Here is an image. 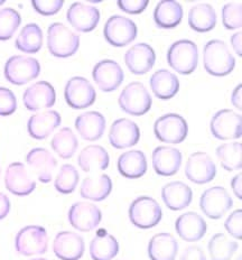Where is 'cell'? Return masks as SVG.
Wrapping results in <instances>:
<instances>
[{
  "instance_id": "1",
  "label": "cell",
  "mask_w": 242,
  "mask_h": 260,
  "mask_svg": "<svg viewBox=\"0 0 242 260\" xmlns=\"http://www.w3.org/2000/svg\"><path fill=\"white\" fill-rule=\"evenodd\" d=\"M204 69L213 77H225L235 68V58L221 40L208 42L203 48Z\"/></svg>"
},
{
  "instance_id": "2",
  "label": "cell",
  "mask_w": 242,
  "mask_h": 260,
  "mask_svg": "<svg viewBox=\"0 0 242 260\" xmlns=\"http://www.w3.org/2000/svg\"><path fill=\"white\" fill-rule=\"evenodd\" d=\"M80 47V36L62 23H53L47 29V48L53 56H73Z\"/></svg>"
},
{
  "instance_id": "3",
  "label": "cell",
  "mask_w": 242,
  "mask_h": 260,
  "mask_svg": "<svg viewBox=\"0 0 242 260\" xmlns=\"http://www.w3.org/2000/svg\"><path fill=\"white\" fill-rule=\"evenodd\" d=\"M167 62L177 73L183 75L193 73L198 64L197 45L188 40H181L173 43L168 48Z\"/></svg>"
},
{
  "instance_id": "4",
  "label": "cell",
  "mask_w": 242,
  "mask_h": 260,
  "mask_svg": "<svg viewBox=\"0 0 242 260\" xmlns=\"http://www.w3.org/2000/svg\"><path fill=\"white\" fill-rule=\"evenodd\" d=\"M41 73L39 59L27 55H14L5 64V78L12 84L24 85L35 80Z\"/></svg>"
},
{
  "instance_id": "5",
  "label": "cell",
  "mask_w": 242,
  "mask_h": 260,
  "mask_svg": "<svg viewBox=\"0 0 242 260\" xmlns=\"http://www.w3.org/2000/svg\"><path fill=\"white\" fill-rule=\"evenodd\" d=\"M129 219L139 229H150L163 219V210L155 199L139 197L129 207Z\"/></svg>"
},
{
  "instance_id": "6",
  "label": "cell",
  "mask_w": 242,
  "mask_h": 260,
  "mask_svg": "<svg viewBox=\"0 0 242 260\" xmlns=\"http://www.w3.org/2000/svg\"><path fill=\"white\" fill-rule=\"evenodd\" d=\"M119 107L123 112L131 116H143L152 108V96L141 82L129 83L119 95Z\"/></svg>"
},
{
  "instance_id": "7",
  "label": "cell",
  "mask_w": 242,
  "mask_h": 260,
  "mask_svg": "<svg viewBox=\"0 0 242 260\" xmlns=\"http://www.w3.org/2000/svg\"><path fill=\"white\" fill-rule=\"evenodd\" d=\"M15 248L21 256L44 254L48 249V235L41 225H27L18 231Z\"/></svg>"
},
{
  "instance_id": "8",
  "label": "cell",
  "mask_w": 242,
  "mask_h": 260,
  "mask_svg": "<svg viewBox=\"0 0 242 260\" xmlns=\"http://www.w3.org/2000/svg\"><path fill=\"white\" fill-rule=\"evenodd\" d=\"M137 25L125 16L114 15L106 21L103 35L106 41L115 47H123L136 40Z\"/></svg>"
},
{
  "instance_id": "9",
  "label": "cell",
  "mask_w": 242,
  "mask_h": 260,
  "mask_svg": "<svg viewBox=\"0 0 242 260\" xmlns=\"http://www.w3.org/2000/svg\"><path fill=\"white\" fill-rule=\"evenodd\" d=\"M155 136L161 143L181 144L188 134V126L184 118L177 113H167L159 117L154 124Z\"/></svg>"
},
{
  "instance_id": "10",
  "label": "cell",
  "mask_w": 242,
  "mask_h": 260,
  "mask_svg": "<svg viewBox=\"0 0 242 260\" xmlns=\"http://www.w3.org/2000/svg\"><path fill=\"white\" fill-rule=\"evenodd\" d=\"M233 207V200L222 186H212L205 189L200 198V208L208 218L221 219Z\"/></svg>"
},
{
  "instance_id": "11",
  "label": "cell",
  "mask_w": 242,
  "mask_h": 260,
  "mask_svg": "<svg viewBox=\"0 0 242 260\" xmlns=\"http://www.w3.org/2000/svg\"><path fill=\"white\" fill-rule=\"evenodd\" d=\"M66 104L73 109H85L95 101L96 92L93 85L85 78L73 77L67 81L64 90Z\"/></svg>"
},
{
  "instance_id": "12",
  "label": "cell",
  "mask_w": 242,
  "mask_h": 260,
  "mask_svg": "<svg viewBox=\"0 0 242 260\" xmlns=\"http://www.w3.org/2000/svg\"><path fill=\"white\" fill-rule=\"evenodd\" d=\"M217 165L212 157L204 151H196L190 155L185 165V175L192 183L206 184L217 176Z\"/></svg>"
},
{
  "instance_id": "13",
  "label": "cell",
  "mask_w": 242,
  "mask_h": 260,
  "mask_svg": "<svg viewBox=\"0 0 242 260\" xmlns=\"http://www.w3.org/2000/svg\"><path fill=\"white\" fill-rule=\"evenodd\" d=\"M210 128L217 139H239L242 135L241 115L230 109L220 110L212 117Z\"/></svg>"
},
{
  "instance_id": "14",
  "label": "cell",
  "mask_w": 242,
  "mask_h": 260,
  "mask_svg": "<svg viewBox=\"0 0 242 260\" xmlns=\"http://www.w3.org/2000/svg\"><path fill=\"white\" fill-rule=\"evenodd\" d=\"M68 222L74 229L89 232L98 228L102 220L101 210L90 202H77L68 210Z\"/></svg>"
},
{
  "instance_id": "15",
  "label": "cell",
  "mask_w": 242,
  "mask_h": 260,
  "mask_svg": "<svg viewBox=\"0 0 242 260\" xmlns=\"http://www.w3.org/2000/svg\"><path fill=\"white\" fill-rule=\"evenodd\" d=\"M23 102L27 110L39 111L51 108L56 102V92L54 86L46 81H39L28 86L24 92Z\"/></svg>"
},
{
  "instance_id": "16",
  "label": "cell",
  "mask_w": 242,
  "mask_h": 260,
  "mask_svg": "<svg viewBox=\"0 0 242 260\" xmlns=\"http://www.w3.org/2000/svg\"><path fill=\"white\" fill-rule=\"evenodd\" d=\"M100 10L84 3L72 4L66 13V19L75 30L89 32L95 29L100 21Z\"/></svg>"
},
{
  "instance_id": "17",
  "label": "cell",
  "mask_w": 242,
  "mask_h": 260,
  "mask_svg": "<svg viewBox=\"0 0 242 260\" xmlns=\"http://www.w3.org/2000/svg\"><path fill=\"white\" fill-rule=\"evenodd\" d=\"M5 185L12 194L17 197H25L34 192L36 182L30 176L23 162L16 161L7 167L5 173Z\"/></svg>"
},
{
  "instance_id": "18",
  "label": "cell",
  "mask_w": 242,
  "mask_h": 260,
  "mask_svg": "<svg viewBox=\"0 0 242 260\" xmlns=\"http://www.w3.org/2000/svg\"><path fill=\"white\" fill-rule=\"evenodd\" d=\"M92 77L101 91L114 92L121 85L125 74L119 63L114 59H103L95 64Z\"/></svg>"
},
{
  "instance_id": "19",
  "label": "cell",
  "mask_w": 242,
  "mask_h": 260,
  "mask_svg": "<svg viewBox=\"0 0 242 260\" xmlns=\"http://www.w3.org/2000/svg\"><path fill=\"white\" fill-rule=\"evenodd\" d=\"M85 250L84 239L72 231H61L54 238L53 251L61 260H79Z\"/></svg>"
},
{
  "instance_id": "20",
  "label": "cell",
  "mask_w": 242,
  "mask_h": 260,
  "mask_svg": "<svg viewBox=\"0 0 242 260\" xmlns=\"http://www.w3.org/2000/svg\"><path fill=\"white\" fill-rule=\"evenodd\" d=\"M141 138L138 124L128 118L117 119L111 124L109 143L114 148L125 149L137 145Z\"/></svg>"
},
{
  "instance_id": "21",
  "label": "cell",
  "mask_w": 242,
  "mask_h": 260,
  "mask_svg": "<svg viewBox=\"0 0 242 260\" xmlns=\"http://www.w3.org/2000/svg\"><path fill=\"white\" fill-rule=\"evenodd\" d=\"M123 59L132 74L144 75L148 73L155 65L156 53L147 43H138L129 48Z\"/></svg>"
},
{
  "instance_id": "22",
  "label": "cell",
  "mask_w": 242,
  "mask_h": 260,
  "mask_svg": "<svg viewBox=\"0 0 242 260\" xmlns=\"http://www.w3.org/2000/svg\"><path fill=\"white\" fill-rule=\"evenodd\" d=\"M27 165L30 167L41 183H50L56 170L57 160L46 148H33L26 155Z\"/></svg>"
},
{
  "instance_id": "23",
  "label": "cell",
  "mask_w": 242,
  "mask_h": 260,
  "mask_svg": "<svg viewBox=\"0 0 242 260\" xmlns=\"http://www.w3.org/2000/svg\"><path fill=\"white\" fill-rule=\"evenodd\" d=\"M183 156L180 149L170 146H159L152 154L153 167L156 174L160 176H173L180 171Z\"/></svg>"
},
{
  "instance_id": "24",
  "label": "cell",
  "mask_w": 242,
  "mask_h": 260,
  "mask_svg": "<svg viewBox=\"0 0 242 260\" xmlns=\"http://www.w3.org/2000/svg\"><path fill=\"white\" fill-rule=\"evenodd\" d=\"M175 230L181 239L186 242H195L205 236L208 224L200 214L190 211L176 219Z\"/></svg>"
},
{
  "instance_id": "25",
  "label": "cell",
  "mask_w": 242,
  "mask_h": 260,
  "mask_svg": "<svg viewBox=\"0 0 242 260\" xmlns=\"http://www.w3.org/2000/svg\"><path fill=\"white\" fill-rule=\"evenodd\" d=\"M61 115L55 110H45L31 116L27 122V130L31 138L43 140L61 124Z\"/></svg>"
},
{
  "instance_id": "26",
  "label": "cell",
  "mask_w": 242,
  "mask_h": 260,
  "mask_svg": "<svg viewBox=\"0 0 242 260\" xmlns=\"http://www.w3.org/2000/svg\"><path fill=\"white\" fill-rule=\"evenodd\" d=\"M161 199L171 211H181L186 209L192 203V188L181 181L169 182L161 188Z\"/></svg>"
},
{
  "instance_id": "27",
  "label": "cell",
  "mask_w": 242,
  "mask_h": 260,
  "mask_svg": "<svg viewBox=\"0 0 242 260\" xmlns=\"http://www.w3.org/2000/svg\"><path fill=\"white\" fill-rule=\"evenodd\" d=\"M75 129L84 140L95 142L103 136L106 130V118L98 111L81 113L75 120Z\"/></svg>"
},
{
  "instance_id": "28",
  "label": "cell",
  "mask_w": 242,
  "mask_h": 260,
  "mask_svg": "<svg viewBox=\"0 0 242 260\" xmlns=\"http://www.w3.org/2000/svg\"><path fill=\"white\" fill-rule=\"evenodd\" d=\"M150 89L156 98L160 100H169L180 90V81L176 74L166 69L157 70L149 80Z\"/></svg>"
},
{
  "instance_id": "29",
  "label": "cell",
  "mask_w": 242,
  "mask_h": 260,
  "mask_svg": "<svg viewBox=\"0 0 242 260\" xmlns=\"http://www.w3.org/2000/svg\"><path fill=\"white\" fill-rule=\"evenodd\" d=\"M117 167L120 174L130 180L143 177L147 172V158L142 150H129L119 156Z\"/></svg>"
},
{
  "instance_id": "30",
  "label": "cell",
  "mask_w": 242,
  "mask_h": 260,
  "mask_svg": "<svg viewBox=\"0 0 242 260\" xmlns=\"http://www.w3.org/2000/svg\"><path fill=\"white\" fill-rule=\"evenodd\" d=\"M179 252V242L168 232L155 235L148 243L150 260H175Z\"/></svg>"
},
{
  "instance_id": "31",
  "label": "cell",
  "mask_w": 242,
  "mask_h": 260,
  "mask_svg": "<svg viewBox=\"0 0 242 260\" xmlns=\"http://www.w3.org/2000/svg\"><path fill=\"white\" fill-rule=\"evenodd\" d=\"M112 191V181L109 175L100 174L85 177L80 187V195L85 200L100 202L109 197Z\"/></svg>"
},
{
  "instance_id": "32",
  "label": "cell",
  "mask_w": 242,
  "mask_h": 260,
  "mask_svg": "<svg viewBox=\"0 0 242 260\" xmlns=\"http://www.w3.org/2000/svg\"><path fill=\"white\" fill-rule=\"evenodd\" d=\"M78 164L85 173L105 171L110 164V156L102 146L90 145L81 150Z\"/></svg>"
},
{
  "instance_id": "33",
  "label": "cell",
  "mask_w": 242,
  "mask_h": 260,
  "mask_svg": "<svg viewBox=\"0 0 242 260\" xmlns=\"http://www.w3.org/2000/svg\"><path fill=\"white\" fill-rule=\"evenodd\" d=\"M183 7L175 0L159 2L154 12V21L159 28L171 29L181 24L183 19Z\"/></svg>"
},
{
  "instance_id": "34",
  "label": "cell",
  "mask_w": 242,
  "mask_h": 260,
  "mask_svg": "<svg viewBox=\"0 0 242 260\" xmlns=\"http://www.w3.org/2000/svg\"><path fill=\"white\" fill-rule=\"evenodd\" d=\"M89 251L92 260H111L119 253V242L114 236L102 230L90 242Z\"/></svg>"
},
{
  "instance_id": "35",
  "label": "cell",
  "mask_w": 242,
  "mask_h": 260,
  "mask_svg": "<svg viewBox=\"0 0 242 260\" xmlns=\"http://www.w3.org/2000/svg\"><path fill=\"white\" fill-rule=\"evenodd\" d=\"M217 13L211 5L197 4L188 12V25L197 32H208L217 25Z\"/></svg>"
},
{
  "instance_id": "36",
  "label": "cell",
  "mask_w": 242,
  "mask_h": 260,
  "mask_svg": "<svg viewBox=\"0 0 242 260\" xmlns=\"http://www.w3.org/2000/svg\"><path fill=\"white\" fill-rule=\"evenodd\" d=\"M15 45L16 48H18L19 51L24 53H37L43 46L42 28L35 23L25 25L23 28H21L17 39H16Z\"/></svg>"
},
{
  "instance_id": "37",
  "label": "cell",
  "mask_w": 242,
  "mask_h": 260,
  "mask_svg": "<svg viewBox=\"0 0 242 260\" xmlns=\"http://www.w3.org/2000/svg\"><path fill=\"white\" fill-rule=\"evenodd\" d=\"M53 150L63 159H68L77 153L79 140L71 128L64 127L54 135L51 142Z\"/></svg>"
},
{
  "instance_id": "38",
  "label": "cell",
  "mask_w": 242,
  "mask_h": 260,
  "mask_svg": "<svg viewBox=\"0 0 242 260\" xmlns=\"http://www.w3.org/2000/svg\"><path fill=\"white\" fill-rule=\"evenodd\" d=\"M209 253L212 260H231L239 248V243L224 235H214L209 241Z\"/></svg>"
},
{
  "instance_id": "39",
  "label": "cell",
  "mask_w": 242,
  "mask_h": 260,
  "mask_svg": "<svg viewBox=\"0 0 242 260\" xmlns=\"http://www.w3.org/2000/svg\"><path fill=\"white\" fill-rule=\"evenodd\" d=\"M241 143L231 142L220 145L217 148V156L222 169L228 172L239 171L242 167Z\"/></svg>"
},
{
  "instance_id": "40",
  "label": "cell",
  "mask_w": 242,
  "mask_h": 260,
  "mask_svg": "<svg viewBox=\"0 0 242 260\" xmlns=\"http://www.w3.org/2000/svg\"><path fill=\"white\" fill-rule=\"evenodd\" d=\"M79 172L71 164H64L58 171L54 186L62 194H71L79 184Z\"/></svg>"
},
{
  "instance_id": "41",
  "label": "cell",
  "mask_w": 242,
  "mask_h": 260,
  "mask_svg": "<svg viewBox=\"0 0 242 260\" xmlns=\"http://www.w3.org/2000/svg\"><path fill=\"white\" fill-rule=\"evenodd\" d=\"M21 23L20 14L14 8L0 9V41L12 39Z\"/></svg>"
},
{
  "instance_id": "42",
  "label": "cell",
  "mask_w": 242,
  "mask_h": 260,
  "mask_svg": "<svg viewBox=\"0 0 242 260\" xmlns=\"http://www.w3.org/2000/svg\"><path fill=\"white\" fill-rule=\"evenodd\" d=\"M222 23L229 30L239 29L242 26V5L229 3L222 7Z\"/></svg>"
},
{
  "instance_id": "43",
  "label": "cell",
  "mask_w": 242,
  "mask_h": 260,
  "mask_svg": "<svg viewBox=\"0 0 242 260\" xmlns=\"http://www.w3.org/2000/svg\"><path fill=\"white\" fill-rule=\"evenodd\" d=\"M17 109V99L12 90L0 86V116L13 115Z\"/></svg>"
},
{
  "instance_id": "44",
  "label": "cell",
  "mask_w": 242,
  "mask_h": 260,
  "mask_svg": "<svg viewBox=\"0 0 242 260\" xmlns=\"http://www.w3.org/2000/svg\"><path fill=\"white\" fill-rule=\"evenodd\" d=\"M31 5L35 12L43 16H52L62 9L64 0H33Z\"/></svg>"
},
{
  "instance_id": "45",
  "label": "cell",
  "mask_w": 242,
  "mask_h": 260,
  "mask_svg": "<svg viewBox=\"0 0 242 260\" xmlns=\"http://www.w3.org/2000/svg\"><path fill=\"white\" fill-rule=\"evenodd\" d=\"M224 228L228 234L234 239L240 240L242 237V211L240 209L233 211L224 222Z\"/></svg>"
},
{
  "instance_id": "46",
  "label": "cell",
  "mask_w": 242,
  "mask_h": 260,
  "mask_svg": "<svg viewBox=\"0 0 242 260\" xmlns=\"http://www.w3.org/2000/svg\"><path fill=\"white\" fill-rule=\"evenodd\" d=\"M149 2L148 0H119L117 3L122 12L130 15H138L145 12L147 8Z\"/></svg>"
},
{
  "instance_id": "47",
  "label": "cell",
  "mask_w": 242,
  "mask_h": 260,
  "mask_svg": "<svg viewBox=\"0 0 242 260\" xmlns=\"http://www.w3.org/2000/svg\"><path fill=\"white\" fill-rule=\"evenodd\" d=\"M180 260H206V256L201 247L193 245L183 250Z\"/></svg>"
},
{
  "instance_id": "48",
  "label": "cell",
  "mask_w": 242,
  "mask_h": 260,
  "mask_svg": "<svg viewBox=\"0 0 242 260\" xmlns=\"http://www.w3.org/2000/svg\"><path fill=\"white\" fill-rule=\"evenodd\" d=\"M10 211V201L6 194L0 192V220L6 218Z\"/></svg>"
},
{
  "instance_id": "49",
  "label": "cell",
  "mask_w": 242,
  "mask_h": 260,
  "mask_svg": "<svg viewBox=\"0 0 242 260\" xmlns=\"http://www.w3.org/2000/svg\"><path fill=\"white\" fill-rule=\"evenodd\" d=\"M241 180H242V175H241V173H239V174L235 175V176L232 178V181H231V187H232V191H233L235 197L238 198L239 200H242V194H241V191H242Z\"/></svg>"
},
{
  "instance_id": "50",
  "label": "cell",
  "mask_w": 242,
  "mask_h": 260,
  "mask_svg": "<svg viewBox=\"0 0 242 260\" xmlns=\"http://www.w3.org/2000/svg\"><path fill=\"white\" fill-rule=\"evenodd\" d=\"M241 37H242V32L238 31L231 36V45H232L234 52L236 53L238 56H242V52H241Z\"/></svg>"
},
{
  "instance_id": "51",
  "label": "cell",
  "mask_w": 242,
  "mask_h": 260,
  "mask_svg": "<svg viewBox=\"0 0 242 260\" xmlns=\"http://www.w3.org/2000/svg\"><path fill=\"white\" fill-rule=\"evenodd\" d=\"M241 89H242V85L239 84L233 90L232 95H231V104H232L238 110L242 109V106H241Z\"/></svg>"
},
{
  "instance_id": "52",
  "label": "cell",
  "mask_w": 242,
  "mask_h": 260,
  "mask_svg": "<svg viewBox=\"0 0 242 260\" xmlns=\"http://www.w3.org/2000/svg\"><path fill=\"white\" fill-rule=\"evenodd\" d=\"M30 260H47V259H45V258H33V259H30Z\"/></svg>"
},
{
  "instance_id": "53",
  "label": "cell",
  "mask_w": 242,
  "mask_h": 260,
  "mask_svg": "<svg viewBox=\"0 0 242 260\" xmlns=\"http://www.w3.org/2000/svg\"><path fill=\"white\" fill-rule=\"evenodd\" d=\"M5 3H6V2H5V0H0V6H3Z\"/></svg>"
},
{
  "instance_id": "54",
  "label": "cell",
  "mask_w": 242,
  "mask_h": 260,
  "mask_svg": "<svg viewBox=\"0 0 242 260\" xmlns=\"http://www.w3.org/2000/svg\"><path fill=\"white\" fill-rule=\"evenodd\" d=\"M241 259H242V257L240 256V257H238V259H236V260H241Z\"/></svg>"
},
{
  "instance_id": "55",
  "label": "cell",
  "mask_w": 242,
  "mask_h": 260,
  "mask_svg": "<svg viewBox=\"0 0 242 260\" xmlns=\"http://www.w3.org/2000/svg\"><path fill=\"white\" fill-rule=\"evenodd\" d=\"M0 176H2V169H0Z\"/></svg>"
}]
</instances>
